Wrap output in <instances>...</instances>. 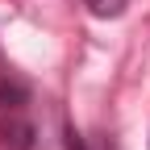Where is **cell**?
<instances>
[{
	"mask_svg": "<svg viewBox=\"0 0 150 150\" xmlns=\"http://www.w3.org/2000/svg\"><path fill=\"white\" fill-rule=\"evenodd\" d=\"M25 100H29V88L21 79H0V108H4V112L8 108H21Z\"/></svg>",
	"mask_w": 150,
	"mask_h": 150,
	"instance_id": "2",
	"label": "cell"
},
{
	"mask_svg": "<svg viewBox=\"0 0 150 150\" xmlns=\"http://www.w3.org/2000/svg\"><path fill=\"white\" fill-rule=\"evenodd\" d=\"M83 4H88L92 17H104V21H112V17H121V13H125L129 0H83Z\"/></svg>",
	"mask_w": 150,
	"mask_h": 150,
	"instance_id": "3",
	"label": "cell"
},
{
	"mask_svg": "<svg viewBox=\"0 0 150 150\" xmlns=\"http://www.w3.org/2000/svg\"><path fill=\"white\" fill-rule=\"evenodd\" d=\"M38 142V129L29 117H21V108H8L4 121H0V146L4 150H33Z\"/></svg>",
	"mask_w": 150,
	"mask_h": 150,
	"instance_id": "1",
	"label": "cell"
},
{
	"mask_svg": "<svg viewBox=\"0 0 150 150\" xmlns=\"http://www.w3.org/2000/svg\"><path fill=\"white\" fill-rule=\"evenodd\" d=\"M63 138H67V150H88V146H83V138H79V129H75V125H67V134H63Z\"/></svg>",
	"mask_w": 150,
	"mask_h": 150,
	"instance_id": "4",
	"label": "cell"
}]
</instances>
